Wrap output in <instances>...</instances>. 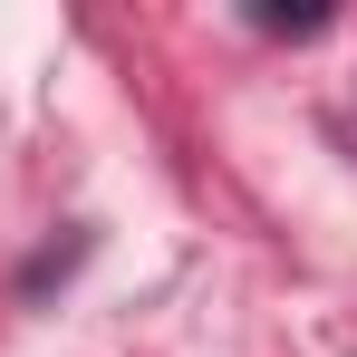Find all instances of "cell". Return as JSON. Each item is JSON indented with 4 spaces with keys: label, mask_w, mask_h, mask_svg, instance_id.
<instances>
[{
    "label": "cell",
    "mask_w": 357,
    "mask_h": 357,
    "mask_svg": "<svg viewBox=\"0 0 357 357\" xmlns=\"http://www.w3.org/2000/svg\"><path fill=\"white\" fill-rule=\"evenodd\" d=\"M261 29H280V39H309V29H328V10H251Z\"/></svg>",
    "instance_id": "obj_1"
}]
</instances>
